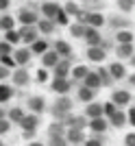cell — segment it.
Listing matches in <instances>:
<instances>
[{
  "label": "cell",
  "instance_id": "obj_1",
  "mask_svg": "<svg viewBox=\"0 0 135 146\" xmlns=\"http://www.w3.org/2000/svg\"><path fill=\"white\" fill-rule=\"evenodd\" d=\"M37 124H39V118H37L35 113H31V116H24V118H22L20 127L24 129V137H33V133H35Z\"/></svg>",
  "mask_w": 135,
  "mask_h": 146
},
{
  "label": "cell",
  "instance_id": "obj_2",
  "mask_svg": "<svg viewBox=\"0 0 135 146\" xmlns=\"http://www.w3.org/2000/svg\"><path fill=\"white\" fill-rule=\"evenodd\" d=\"M70 109H72L70 98H57V103L52 105V113L55 116H66V113H70Z\"/></svg>",
  "mask_w": 135,
  "mask_h": 146
},
{
  "label": "cell",
  "instance_id": "obj_3",
  "mask_svg": "<svg viewBox=\"0 0 135 146\" xmlns=\"http://www.w3.org/2000/svg\"><path fill=\"white\" fill-rule=\"evenodd\" d=\"M18 22H22L24 26H33L37 22L35 11H31V9H22V11L18 13Z\"/></svg>",
  "mask_w": 135,
  "mask_h": 146
},
{
  "label": "cell",
  "instance_id": "obj_4",
  "mask_svg": "<svg viewBox=\"0 0 135 146\" xmlns=\"http://www.w3.org/2000/svg\"><path fill=\"white\" fill-rule=\"evenodd\" d=\"M50 87H52V92H57V94H68L70 87H72V81L70 79H55Z\"/></svg>",
  "mask_w": 135,
  "mask_h": 146
},
{
  "label": "cell",
  "instance_id": "obj_5",
  "mask_svg": "<svg viewBox=\"0 0 135 146\" xmlns=\"http://www.w3.org/2000/svg\"><path fill=\"white\" fill-rule=\"evenodd\" d=\"M42 11H44V15H46V20H55L57 15L61 13V9H59V5H55V2H44Z\"/></svg>",
  "mask_w": 135,
  "mask_h": 146
},
{
  "label": "cell",
  "instance_id": "obj_6",
  "mask_svg": "<svg viewBox=\"0 0 135 146\" xmlns=\"http://www.w3.org/2000/svg\"><path fill=\"white\" fill-rule=\"evenodd\" d=\"M28 109L33 111V113H42L44 109H46V103H44V98L42 96H31L28 98Z\"/></svg>",
  "mask_w": 135,
  "mask_h": 146
},
{
  "label": "cell",
  "instance_id": "obj_7",
  "mask_svg": "<svg viewBox=\"0 0 135 146\" xmlns=\"http://www.w3.org/2000/svg\"><path fill=\"white\" fill-rule=\"evenodd\" d=\"M66 140L76 146V144H81V142L85 140V133H83L81 129H70V131H66Z\"/></svg>",
  "mask_w": 135,
  "mask_h": 146
},
{
  "label": "cell",
  "instance_id": "obj_8",
  "mask_svg": "<svg viewBox=\"0 0 135 146\" xmlns=\"http://www.w3.org/2000/svg\"><path fill=\"white\" fill-rule=\"evenodd\" d=\"M103 105L98 103H92V105H87V109H85V118H89V120H96V118H103Z\"/></svg>",
  "mask_w": 135,
  "mask_h": 146
},
{
  "label": "cell",
  "instance_id": "obj_9",
  "mask_svg": "<svg viewBox=\"0 0 135 146\" xmlns=\"http://www.w3.org/2000/svg\"><path fill=\"white\" fill-rule=\"evenodd\" d=\"M20 39H22V42H28V44L37 42V31L33 29V26H24V29L20 31Z\"/></svg>",
  "mask_w": 135,
  "mask_h": 146
},
{
  "label": "cell",
  "instance_id": "obj_10",
  "mask_svg": "<svg viewBox=\"0 0 135 146\" xmlns=\"http://www.w3.org/2000/svg\"><path fill=\"white\" fill-rule=\"evenodd\" d=\"M83 81H85V87H89V90H96V87L103 85V81H100L98 72H87V76H85Z\"/></svg>",
  "mask_w": 135,
  "mask_h": 146
},
{
  "label": "cell",
  "instance_id": "obj_11",
  "mask_svg": "<svg viewBox=\"0 0 135 146\" xmlns=\"http://www.w3.org/2000/svg\"><path fill=\"white\" fill-rule=\"evenodd\" d=\"M87 59L103 61L105 59V48H103V46H89V48H87Z\"/></svg>",
  "mask_w": 135,
  "mask_h": 146
},
{
  "label": "cell",
  "instance_id": "obj_12",
  "mask_svg": "<svg viewBox=\"0 0 135 146\" xmlns=\"http://www.w3.org/2000/svg\"><path fill=\"white\" fill-rule=\"evenodd\" d=\"M113 105H129L131 103V94L129 92H124V90H118L113 92V100H111Z\"/></svg>",
  "mask_w": 135,
  "mask_h": 146
},
{
  "label": "cell",
  "instance_id": "obj_13",
  "mask_svg": "<svg viewBox=\"0 0 135 146\" xmlns=\"http://www.w3.org/2000/svg\"><path fill=\"white\" fill-rule=\"evenodd\" d=\"M44 66L46 68H55L57 63H59V55H57L55 50H48V52H44Z\"/></svg>",
  "mask_w": 135,
  "mask_h": 146
},
{
  "label": "cell",
  "instance_id": "obj_14",
  "mask_svg": "<svg viewBox=\"0 0 135 146\" xmlns=\"http://www.w3.org/2000/svg\"><path fill=\"white\" fill-rule=\"evenodd\" d=\"M89 129H92L94 133H105V131H107V120H105V118L89 120Z\"/></svg>",
  "mask_w": 135,
  "mask_h": 146
},
{
  "label": "cell",
  "instance_id": "obj_15",
  "mask_svg": "<svg viewBox=\"0 0 135 146\" xmlns=\"http://www.w3.org/2000/svg\"><path fill=\"white\" fill-rule=\"evenodd\" d=\"M85 39L89 46H98L100 44V33L96 29H85Z\"/></svg>",
  "mask_w": 135,
  "mask_h": 146
},
{
  "label": "cell",
  "instance_id": "obj_16",
  "mask_svg": "<svg viewBox=\"0 0 135 146\" xmlns=\"http://www.w3.org/2000/svg\"><path fill=\"white\" fill-rule=\"evenodd\" d=\"M13 81H15V85L24 87L26 83H28V72H26V70H22V68H20V70H15V72H13Z\"/></svg>",
  "mask_w": 135,
  "mask_h": 146
},
{
  "label": "cell",
  "instance_id": "obj_17",
  "mask_svg": "<svg viewBox=\"0 0 135 146\" xmlns=\"http://www.w3.org/2000/svg\"><path fill=\"white\" fill-rule=\"evenodd\" d=\"M28 59H31V50H26V48H18L15 50V63L24 66V63H28Z\"/></svg>",
  "mask_w": 135,
  "mask_h": 146
},
{
  "label": "cell",
  "instance_id": "obj_18",
  "mask_svg": "<svg viewBox=\"0 0 135 146\" xmlns=\"http://www.w3.org/2000/svg\"><path fill=\"white\" fill-rule=\"evenodd\" d=\"M7 116H9V122H18V124H20L22 118H24V111H22V107H11Z\"/></svg>",
  "mask_w": 135,
  "mask_h": 146
},
{
  "label": "cell",
  "instance_id": "obj_19",
  "mask_svg": "<svg viewBox=\"0 0 135 146\" xmlns=\"http://www.w3.org/2000/svg\"><path fill=\"white\" fill-rule=\"evenodd\" d=\"M63 133H66V129H63L61 122H55V124L48 127V137H61Z\"/></svg>",
  "mask_w": 135,
  "mask_h": 146
},
{
  "label": "cell",
  "instance_id": "obj_20",
  "mask_svg": "<svg viewBox=\"0 0 135 146\" xmlns=\"http://www.w3.org/2000/svg\"><path fill=\"white\" fill-rule=\"evenodd\" d=\"M68 70H70V63H68V61H59L55 66V76L57 79H66Z\"/></svg>",
  "mask_w": 135,
  "mask_h": 146
},
{
  "label": "cell",
  "instance_id": "obj_21",
  "mask_svg": "<svg viewBox=\"0 0 135 146\" xmlns=\"http://www.w3.org/2000/svg\"><path fill=\"white\" fill-rule=\"evenodd\" d=\"M66 124H70V129H81L83 131V127L87 124V118H83V116H76V118H68L66 120Z\"/></svg>",
  "mask_w": 135,
  "mask_h": 146
},
{
  "label": "cell",
  "instance_id": "obj_22",
  "mask_svg": "<svg viewBox=\"0 0 135 146\" xmlns=\"http://www.w3.org/2000/svg\"><path fill=\"white\" fill-rule=\"evenodd\" d=\"M85 22L92 26V29H96V26L103 24L105 20H103V15H100V13H87V20H85Z\"/></svg>",
  "mask_w": 135,
  "mask_h": 146
},
{
  "label": "cell",
  "instance_id": "obj_23",
  "mask_svg": "<svg viewBox=\"0 0 135 146\" xmlns=\"http://www.w3.org/2000/svg\"><path fill=\"white\" fill-rule=\"evenodd\" d=\"M31 50H33V52H37V55H44V52H48V44L44 42V39H37V42H33Z\"/></svg>",
  "mask_w": 135,
  "mask_h": 146
},
{
  "label": "cell",
  "instance_id": "obj_24",
  "mask_svg": "<svg viewBox=\"0 0 135 146\" xmlns=\"http://www.w3.org/2000/svg\"><path fill=\"white\" fill-rule=\"evenodd\" d=\"M55 52H57V55H66V57H68L70 52H72V48H70L66 42H61V39H59V42L55 44Z\"/></svg>",
  "mask_w": 135,
  "mask_h": 146
},
{
  "label": "cell",
  "instance_id": "obj_25",
  "mask_svg": "<svg viewBox=\"0 0 135 146\" xmlns=\"http://www.w3.org/2000/svg\"><path fill=\"white\" fill-rule=\"evenodd\" d=\"M13 24H15V20L11 15H2L0 18V29L2 31H13Z\"/></svg>",
  "mask_w": 135,
  "mask_h": 146
},
{
  "label": "cell",
  "instance_id": "obj_26",
  "mask_svg": "<svg viewBox=\"0 0 135 146\" xmlns=\"http://www.w3.org/2000/svg\"><path fill=\"white\" fill-rule=\"evenodd\" d=\"M116 52H118V57H122V59L124 57H131L133 55V46H131V44H122V46H118Z\"/></svg>",
  "mask_w": 135,
  "mask_h": 146
},
{
  "label": "cell",
  "instance_id": "obj_27",
  "mask_svg": "<svg viewBox=\"0 0 135 146\" xmlns=\"http://www.w3.org/2000/svg\"><path fill=\"white\" fill-rule=\"evenodd\" d=\"M11 96H13V90H11V87H9V85H0V105L7 103Z\"/></svg>",
  "mask_w": 135,
  "mask_h": 146
},
{
  "label": "cell",
  "instance_id": "obj_28",
  "mask_svg": "<svg viewBox=\"0 0 135 146\" xmlns=\"http://www.w3.org/2000/svg\"><path fill=\"white\" fill-rule=\"evenodd\" d=\"M79 98L83 100V103H89L94 98V90H89V87H81L79 90Z\"/></svg>",
  "mask_w": 135,
  "mask_h": 146
},
{
  "label": "cell",
  "instance_id": "obj_29",
  "mask_svg": "<svg viewBox=\"0 0 135 146\" xmlns=\"http://www.w3.org/2000/svg\"><path fill=\"white\" fill-rule=\"evenodd\" d=\"M124 122H126V118H124L122 111H116V113L111 116V124H113V127H122Z\"/></svg>",
  "mask_w": 135,
  "mask_h": 146
},
{
  "label": "cell",
  "instance_id": "obj_30",
  "mask_svg": "<svg viewBox=\"0 0 135 146\" xmlns=\"http://www.w3.org/2000/svg\"><path fill=\"white\" fill-rule=\"evenodd\" d=\"M52 29H55V22H52V20H42V22H39V31H42V33H52Z\"/></svg>",
  "mask_w": 135,
  "mask_h": 146
},
{
  "label": "cell",
  "instance_id": "obj_31",
  "mask_svg": "<svg viewBox=\"0 0 135 146\" xmlns=\"http://www.w3.org/2000/svg\"><path fill=\"white\" fill-rule=\"evenodd\" d=\"M72 76H74L76 81H79V79H85V76H87V68H85V66H76V68L72 70Z\"/></svg>",
  "mask_w": 135,
  "mask_h": 146
},
{
  "label": "cell",
  "instance_id": "obj_32",
  "mask_svg": "<svg viewBox=\"0 0 135 146\" xmlns=\"http://www.w3.org/2000/svg\"><path fill=\"white\" fill-rule=\"evenodd\" d=\"M98 76H100V81H103V85H111V83H113V76H111L107 70H103V68L98 70Z\"/></svg>",
  "mask_w": 135,
  "mask_h": 146
},
{
  "label": "cell",
  "instance_id": "obj_33",
  "mask_svg": "<svg viewBox=\"0 0 135 146\" xmlns=\"http://www.w3.org/2000/svg\"><path fill=\"white\" fill-rule=\"evenodd\" d=\"M111 76H113V79H122L124 76V68L120 66V63H113V66H111Z\"/></svg>",
  "mask_w": 135,
  "mask_h": 146
},
{
  "label": "cell",
  "instance_id": "obj_34",
  "mask_svg": "<svg viewBox=\"0 0 135 146\" xmlns=\"http://www.w3.org/2000/svg\"><path fill=\"white\" fill-rule=\"evenodd\" d=\"M18 42H22L18 31H7V44H18Z\"/></svg>",
  "mask_w": 135,
  "mask_h": 146
},
{
  "label": "cell",
  "instance_id": "obj_35",
  "mask_svg": "<svg viewBox=\"0 0 135 146\" xmlns=\"http://www.w3.org/2000/svg\"><path fill=\"white\" fill-rule=\"evenodd\" d=\"M131 39H133V35H131L129 31H120L118 33V42L120 44H131Z\"/></svg>",
  "mask_w": 135,
  "mask_h": 146
},
{
  "label": "cell",
  "instance_id": "obj_36",
  "mask_svg": "<svg viewBox=\"0 0 135 146\" xmlns=\"http://www.w3.org/2000/svg\"><path fill=\"white\" fill-rule=\"evenodd\" d=\"M9 129H11V122L7 120V118H2V120H0V135L9 133Z\"/></svg>",
  "mask_w": 135,
  "mask_h": 146
},
{
  "label": "cell",
  "instance_id": "obj_37",
  "mask_svg": "<svg viewBox=\"0 0 135 146\" xmlns=\"http://www.w3.org/2000/svg\"><path fill=\"white\" fill-rule=\"evenodd\" d=\"M66 144H68V140L63 135L61 137H50V146H66Z\"/></svg>",
  "mask_w": 135,
  "mask_h": 146
},
{
  "label": "cell",
  "instance_id": "obj_38",
  "mask_svg": "<svg viewBox=\"0 0 135 146\" xmlns=\"http://www.w3.org/2000/svg\"><path fill=\"white\" fill-rule=\"evenodd\" d=\"M103 111H105V113H107V116H113V113H116V105H113V103H107V105H103Z\"/></svg>",
  "mask_w": 135,
  "mask_h": 146
},
{
  "label": "cell",
  "instance_id": "obj_39",
  "mask_svg": "<svg viewBox=\"0 0 135 146\" xmlns=\"http://www.w3.org/2000/svg\"><path fill=\"white\" fill-rule=\"evenodd\" d=\"M0 63H2V66H5V68H13V66H15V61H13V59H11V57H9V55L0 57Z\"/></svg>",
  "mask_w": 135,
  "mask_h": 146
},
{
  "label": "cell",
  "instance_id": "obj_40",
  "mask_svg": "<svg viewBox=\"0 0 135 146\" xmlns=\"http://www.w3.org/2000/svg\"><path fill=\"white\" fill-rule=\"evenodd\" d=\"M70 29H72V35H74V37H81V35H85V29H83L81 24H74V26H70Z\"/></svg>",
  "mask_w": 135,
  "mask_h": 146
},
{
  "label": "cell",
  "instance_id": "obj_41",
  "mask_svg": "<svg viewBox=\"0 0 135 146\" xmlns=\"http://www.w3.org/2000/svg\"><path fill=\"white\" fill-rule=\"evenodd\" d=\"M11 52V44H7V42H2L0 44V57H5V55H9Z\"/></svg>",
  "mask_w": 135,
  "mask_h": 146
},
{
  "label": "cell",
  "instance_id": "obj_42",
  "mask_svg": "<svg viewBox=\"0 0 135 146\" xmlns=\"http://www.w3.org/2000/svg\"><path fill=\"white\" fill-rule=\"evenodd\" d=\"M66 13H72V15H76V13H79V7L74 5V2H68V5H66Z\"/></svg>",
  "mask_w": 135,
  "mask_h": 146
},
{
  "label": "cell",
  "instance_id": "obj_43",
  "mask_svg": "<svg viewBox=\"0 0 135 146\" xmlns=\"http://www.w3.org/2000/svg\"><path fill=\"white\" fill-rule=\"evenodd\" d=\"M131 7H133L131 0H120V9H122V11H131Z\"/></svg>",
  "mask_w": 135,
  "mask_h": 146
},
{
  "label": "cell",
  "instance_id": "obj_44",
  "mask_svg": "<svg viewBox=\"0 0 135 146\" xmlns=\"http://www.w3.org/2000/svg\"><path fill=\"white\" fill-rule=\"evenodd\" d=\"M124 146H135V133H129L124 137Z\"/></svg>",
  "mask_w": 135,
  "mask_h": 146
},
{
  "label": "cell",
  "instance_id": "obj_45",
  "mask_svg": "<svg viewBox=\"0 0 135 146\" xmlns=\"http://www.w3.org/2000/svg\"><path fill=\"white\" fill-rule=\"evenodd\" d=\"M9 74H11V72H9V68H5V66H0V81H2V79H7V76H9Z\"/></svg>",
  "mask_w": 135,
  "mask_h": 146
},
{
  "label": "cell",
  "instance_id": "obj_46",
  "mask_svg": "<svg viewBox=\"0 0 135 146\" xmlns=\"http://www.w3.org/2000/svg\"><path fill=\"white\" fill-rule=\"evenodd\" d=\"M85 146H103V142L96 137V140H87V142H85Z\"/></svg>",
  "mask_w": 135,
  "mask_h": 146
},
{
  "label": "cell",
  "instance_id": "obj_47",
  "mask_svg": "<svg viewBox=\"0 0 135 146\" xmlns=\"http://www.w3.org/2000/svg\"><path fill=\"white\" fill-rule=\"evenodd\" d=\"M37 79H39V81H46V79H48L46 70H37Z\"/></svg>",
  "mask_w": 135,
  "mask_h": 146
},
{
  "label": "cell",
  "instance_id": "obj_48",
  "mask_svg": "<svg viewBox=\"0 0 135 146\" xmlns=\"http://www.w3.org/2000/svg\"><path fill=\"white\" fill-rule=\"evenodd\" d=\"M7 7H9V0H0V11H5Z\"/></svg>",
  "mask_w": 135,
  "mask_h": 146
},
{
  "label": "cell",
  "instance_id": "obj_49",
  "mask_svg": "<svg viewBox=\"0 0 135 146\" xmlns=\"http://www.w3.org/2000/svg\"><path fill=\"white\" fill-rule=\"evenodd\" d=\"M129 116H131V118H129L131 124H135V109H131V111H129Z\"/></svg>",
  "mask_w": 135,
  "mask_h": 146
},
{
  "label": "cell",
  "instance_id": "obj_50",
  "mask_svg": "<svg viewBox=\"0 0 135 146\" xmlns=\"http://www.w3.org/2000/svg\"><path fill=\"white\" fill-rule=\"evenodd\" d=\"M28 146H44V144H42V142H31Z\"/></svg>",
  "mask_w": 135,
  "mask_h": 146
},
{
  "label": "cell",
  "instance_id": "obj_51",
  "mask_svg": "<svg viewBox=\"0 0 135 146\" xmlns=\"http://www.w3.org/2000/svg\"><path fill=\"white\" fill-rule=\"evenodd\" d=\"M7 113H5V109H2V107H0V120H2V118H5Z\"/></svg>",
  "mask_w": 135,
  "mask_h": 146
},
{
  "label": "cell",
  "instance_id": "obj_52",
  "mask_svg": "<svg viewBox=\"0 0 135 146\" xmlns=\"http://www.w3.org/2000/svg\"><path fill=\"white\" fill-rule=\"evenodd\" d=\"M131 85H135V74H133V76H131Z\"/></svg>",
  "mask_w": 135,
  "mask_h": 146
},
{
  "label": "cell",
  "instance_id": "obj_53",
  "mask_svg": "<svg viewBox=\"0 0 135 146\" xmlns=\"http://www.w3.org/2000/svg\"><path fill=\"white\" fill-rule=\"evenodd\" d=\"M131 63H133V66H135V57H131Z\"/></svg>",
  "mask_w": 135,
  "mask_h": 146
},
{
  "label": "cell",
  "instance_id": "obj_54",
  "mask_svg": "<svg viewBox=\"0 0 135 146\" xmlns=\"http://www.w3.org/2000/svg\"><path fill=\"white\" fill-rule=\"evenodd\" d=\"M76 146H81V144H76Z\"/></svg>",
  "mask_w": 135,
  "mask_h": 146
},
{
  "label": "cell",
  "instance_id": "obj_55",
  "mask_svg": "<svg viewBox=\"0 0 135 146\" xmlns=\"http://www.w3.org/2000/svg\"><path fill=\"white\" fill-rule=\"evenodd\" d=\"M0 146H2V144H0Z\"/></svg>",
  "mask_w": 135,
  "mask_h": 146
}]
</instances>
